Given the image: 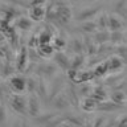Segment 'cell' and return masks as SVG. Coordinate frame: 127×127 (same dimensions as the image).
<instances>
[{"mask_svg": "<svg viewBox=\"0 0 127 127\" xmlns=\"http://www.w3.org/2000/svg\"><path fill=\"white\" fill-rule=\"evenodd\" d=\"M15 27L17 29L23 31V32H28L32 29L33 27V21L28 17V16H17L16 17V21H15Z\"/></svg>", "mask_w": 127, "mask_h": 127, "instance_id": "obj_19", "label": "cell"}, {"mask_svg": "<svg viewBox=\"0 0 127 127\" xmlns=\"http://www.w3.org/2000/svg\"><path fill=\"white\" fill-rule=\"evenodd\" d=\"M36 50H37V53L41 57V60H45V61H49L54 54V49L50 44H48V45H40L36 48Z\"/></svg>", "mask_w": 127, "mask_h": 127, "instance_id": "obj_23", "label": "cell"}, {"mask_svg": "<svg viewBox=\"0 0 127 127\" xmlns=\"http://www.w3.org/2000/svg\"><path fill=\"white\" fill-rule=\"evenodd\" d=\"M103 5L101 3H93V4H86L77 11H73V19L78 23H85V21H91L102 12Z\"/></svg>", "mask_w": 127, "mask_h": 127, "instance_id": "obj_1", "label": "cell"}, {"mask_svg": "<svg viewBox=\"0 0 127 127\" xmlns=\"http://www.w3.org/2000/svg\"><path fill=\"white\" fill-rule=\"evenodd\" d=\"M85 64H86V57L83 54L70 57V69H73V70H82Z\"/></svg>", "mask_w": 127, "mask_h": 127, "instance_id": "obj_28", "label": "cell"}, {"mask_svg": "<svg viewBox=\"0 0 127 127\" xmlns=\"http://www.w3.org/2000/svg\"><path fill=\"white\" fill-rule=\"evenodd\" d=\"M91 37H93L94 42L97 44V45H105V44H109L110 32L109 31H97Z\"/></svg>", "mask_w": 127, "mask_h": 127, "instance_id": "obj_27", "label": "cell"}, {"mask_svg": "<svg viewBox=\"0 0 127 127\" xmlns=\"http://www.w3.org/2000/svg\"><path fill=\"white\" fill-rule=\"evenodd\" d=\"M106 61H107V67H109V74L123 73V70H125V60L113 54L110 57H107Z\"/></svg>", "mask_w": 127, "mask_h": 127, "instance_id": "obj_11", "label": "cell"}, {"mask_svg": "<svg viewBox=\"0 0 127 127\" xmlns=\"http://www.w3.org/2000/svg\"><path fill=\"white\" fill-rule=\"evenodd\" d=\"M7 86L9 89L11 94H23L25 91V75L15 74L8 78Z\"/></svg>", "mask_w": 127, "mask_h": 127, "instance_id": "obj_6", "label": "cell"}, {"mask_svg": "<svg viewBox=\"0 0 127 127\" xmlns=\"http://www.w3.org/2000/svg\"><path fill=\"white\" fill-rule=\"evenodd\" d=\"M107 97H109V93H107V89L105 87V85H95V86H93L90 98H93L97 103L107 101Z\"/></svg>", "mask_w": 127, "mask_h": 127, "instance_id": "obj_16", "label": "cell"}, {"mask_svg": "<svg viewBox=\"0 0 127 127\" xmlns=\"http://www.w3.org/2000/svg\"><path fill=\"white\" fill-rule=\"evenodd\" d=\"M37 82H38V78L34 77L33 74L25 77V91H28V94L36 93V89H37Z\"/></svg>", "mask_w": 127, "mask_h": 127, "instance_id": "obj_31", "label": "cell"}, {"mask_svg": "<svg viewBox=\"0 0 127 127\" xmlns=\"http://www.w3.org/2000/svg\"><path fill=\"white\" fill-rule=\"evenodd\" d=\"M87 119H85L78 114H65V122H67L73 127H83Z\"/></svg>", "mask_w": 127, "mask_h": 127, "instance_id": "obj_26", "label": "cell"}, {"mask_svg": "<svg viewBox=\"0 0 127 127\" xmlns=\"http://www.w3.org/2000/svg\"><path fill=\"white\" fill-rule=\"evenodd\" d=\"M93 74L95 78H105L107 74H109V67H107V61L106 60H103L102 62L97 64L93 69Z\"/></svg>", "mask_w": 127, "mask_h": 127, "instance_id": "obj_25", "label": "cell"}, {"mask_svg": "<svg viewBox=\"0 0 127 127\" xmlns=\"http://www.w3.org/2000/svg\"><path fill=\"white\" fill-rule=\"evenodd\" d=\"M64 93H65L67 101H69V103H70V106L74 107V109H78L79 98L77 95V91H75V85H74V83H71V82L67 81L65 89H64Z\"/></svg>", "mask_w": 127, "mask_h": 127, "instance_id": "obj_12", "label": "cell"}, {"mask_svg": "<svg viewBox=\"0 0 127 127\" xmlns=\"http://www.w3.org/2000/svg\"><path fill=\"white\" fill-rule=\"evenodd\" d=\"M8 103L15 113L23 117L27 115V97H24L23 94H11L8 97Z\"/></svg>", "mask_w": 127, "mask_h": 127, "instance_id": "obj_5", "label": "cell"}, {"mask_svg": "<svg viewBox=\"0 0 127 127\" xmlns=\"http://www.w3.org/2000/svg\"><path fill=\"white\" fill-rule=\"evenodd\" d=\"M66 83H67L66 75H65V73H62V71L50 79L49 81V93H48L46 105H50V102L53 101V98L56 97V95H58L64 89H65Z\"/></svg>", "mask_w": 127, "mask_h": 127, "instance_id": "obj_2", "label": "cell"}, {"mask_svg": "<svg viewBox=\"0 0 127 127\" xmlns=\"http://www.w3.org/2000/svg\"><path fill=\"white\" fill-rule=\"evenodd\" d=\"M97 105L98 103L94 101L93 98H90V97H87V98H82V99H79V106H78V109H81L82 111H85V113H94L95 109H97Z\"/></svg>", "mask_w": 127, "mask_h": 127, "instance_id": "obj_21", "label": "cell"}, {"mask_svg": "<svg viewBox=\"0 0 127 127\" xmlns=\"http://www.w3.org/2000/svg\"><path fill=\"white\" fill-rule=\"evenodd\" d=\"M0 103H1V102H0Z\"/></svg>", "mask_w": 127, "mask_h": 127, "instance_id": "obj_38", "label": "cell"}, {"mask_svg": "<svg viewBox=\"0 0 127 127\" xmlns=\"http://www.w3.org/2000/svg\"><path fill=\"white\" fill-rule=\"evenodd\" d=\"M77 29L81 32L83 36H93L95 32L98 31L94 20H91V21H85V23H79Z\"/></svg>", "mask_w": 127, "mask_h": 127, "instance_id": "obj_20", "label": "cell"}, {"mask_svg": "<svg viewBox=\"0 0 127 127\" xmlns=\"http://www.w3.org/2000/svg\"><path fill=\"white\" fill-rule=\"evenodd\" d=\"M107 31L109 32H125L126 31L125 20L114 13H109V16H107Z\"/></svg>", "mask_w": 127, "mask_h": 127, "instance_id": "obj_10", "label": "cell"}, {"mask_svg": "<svg viewBox=\"0 0 127 127\" xmlns=\"http://www.w3.org/2000/svg\"><path fill=\"white\" fill-rule=\"evenodd\" d=\"M93 86H94V85H91V82L81 83V85H75V91H77L78 98L82 99V98L90 97L91 90H93Z\"/></svg>", "mask_w": 127, "mask_h": 127, "instance_id": "obj_24", "label": "cell"}, {"mask_svg": "<svg viewBox=\"0 0 127 127\" xmlns=\"http://www.w3.org/2000/svg\"><path fill=\"white\" fill-rule=\"evenodd\" d=\"M60 127H73V126L69 125L67 122H64V123H61V126H60Z\"/></svg>", "mask_w": 127, "mask_h": 127, "instance_id": "obj_36", "label": "cell"}, {"mask_svg": "<svg viewBox=\"0 0 127 127\" xmlns=\"http://www.w3.org/2000/svg\"><path fill=\"white\" fill-rule=\"evenodd\" d=\"M20 127H32V126L27 119H23V121H20Z\"/></svg>", "mask_w": 127, "mask_h": 127, "instance_id": "obj_34", "label": "cell"}, {"mask_svg": "<svg viewBox=\"0 0 127 127\" xmlns=\"http://www.w3.org/2000/svg\"><path fill=\"white\" fill-rule=\"evenodd\" d=\"M41 101L40 98L36 95V93L33 94H28L27 97V115H29L31 118H34L41 113Z\"/></svg>", "mask_w": 127, "mask_h": 127, "instance_id": "obj_7", "label": "cell"}, {"mask_svg": "<svg viewBox=\"0 0 127 127\" xmlns=\"http://www.w3.org/2000/svg\"><path fill=\"white\" fill-rule=\"evenodd\" d=\"M45 1H29L28 17L33 23H38L45 20Z\"/></svg>", "mask_w": 127, "mask_h": 127, "instance_id": "obj_3", "label": "cell"}, {"mask_svg": "<svg viewBox=\"0 0 127 127\" xmlns=\"http://www.w3.org/2000/svg\"><path fill=\"white\" fill-rule=\"evenodd\" d=\"M123 109H125V106L115 105V103H113L111 101L107 99V101H103L101 103H98L95 111H99V113H102V114H109V113H115V111H119V110H123Z\"/></svg>", "mask_w": 127, "mask_h": 127, "instance_id": "obj_18", "label": "cell"}, {"mask_svg": "<svg viewBox=\"0 0 127 127\" xmlns=\"http://www.w3.org/2000/svg\"><path fill=\"white\" fill-rule=\"evenodd\" d=\"M52 60H53L54 65L60 69V71H64V73H65V71H67L70 69V56L67 54L65 50L54 52Z\"/></svg>", "mask_w": 127, "mask_h": 127, "instance_id": "obj_8", "label": "cell"}, {"mask_svg": "<svg viewBox=\"0 0 127 127\" xmlns=\"http://www.w3.org/2000/svg\"><path fill=\"white\" fill-rule=\"evenodd\" d=\"M109 101H111L115 105L125 106L126 105V91L122 90H114L109 93Z\"/></svg>", "mask_w": 127, "mask_h": 127, "instance_id": "obj_22", "label": "cell"}, {"mask_svg": "<svg viewBox=\"0 0 127 127\" xmlns=\"http://www.w3.org/2000/svg\"><path fill=\"white\" fill-rule=\"evenodd\" d=\"M107 16H109V13L102 11L101 13L94 19L98 31H107Z\"/></svg>", "mask_w": 127, "mask_h": 127, "instance_id": "obj_32", "label": "cell"}, {"mask_svg": "<svg viewBox=\"0 0 127 127\" xmlns=\"http://www.w3.org/2000/svg\"><path fill=\"white\" fill-rule=\"evenodd\" d=\"M66 44H67V40L64 38L62 36H53V38H52V42L50 45L53 46L54 52H62L64 49L66 48Z\"/></svg>", "mask_w": 127, "mask_h": 127, "instance_id": "obj_29", "label": "cell"}, {"mask_svg": "<svg viewBox=\"0 0 127 127\" xmlns=\"http://www.w3.org/2000/svg\"><path fill=\"white\" fill-rule=\"evenodd\" d=\"M125 41H126V33L125 32H110L109 44H111L113 46L125 44Z\"/></svg>", "mask_w": 127, "mask_h": 127, "instance_id": "obj_30", "label": "cell"}, {"mask_svg": "<svg viewBox=\"0 0 127 127\" xmlns=\"http://www.w3.org/2000/svg\"><path fill=\"white\" fill-rule=\"evenodd\" d=\"M126 9H127V3L125 0H118V1H111L110 3V12L109 13H114L119 16L121 19H126Z\"/></svg>", "mask_w": 127, "mask_h": 127, "instance_id": "obj_14", "label": "cell"}, {"mask_svg": "<svg viewBox=\"0 0 127 127\" xmlns=\"http://www.w3.org/2000/svg\"><path fill=\"white\" fill-rule=\"evenodd\" d=\"M1 82H3V81H1V77H0V83H1Z\"/></svg>", "mask_w": 127, "mask_h": 127, "instance_id": "obj_37", "label": "cell"}, {"mask_svg": "<svg viewBox=\"0 0 127 127\" xmlns=\"http://www.w3.org/2000/svg\"><path fill=\"white\" fill-rule=\"evenodd\" d=\"M66 48L67 50H70L73 56H78V54H83V41H82V37L81 36H74L71 37L66 44Z\"/></svg>", "mask_w": 127, "mask_h": 127, "instance_id": "obj_13", "label": "cell"}, {"mask_svg": "<svg viewBox=\"0 0 127 127\" xmlns=\"http://www.w3.org/2000/svg\"><path fill=\"white\" fill-rule=\"evenodd\" d=\"M48 93H49V82L45 81L44 78H38L37 89H36V95L40 98L41 103H45L48 101Z\"/></svg>", "mask_w": 127, "mask_h": 127, "instance_id": "obj_15", "label": "cell"}, {"mask_svg": "<svg viewBox=\"0 0 127 127\" xmlns=\"http://www.w3.org/2000/svg\"><path fill=\"white\" fill-rule=\"evenodd\" d=\"M15 70L16 73H25L28 66H29V58H28V46L21 45L17 50V54H16L15 58Z\"/></svg>", "mask_w": 127, "mask_h": 127, "instance_id": "obj_4", "label": "cell"}, {"mask_svg": "<svg viewBox=\"0 0 127 127\" xmlns=\"http://www.w3.org/2000/svg\"><path fill=\"white\" fill-rule=\"evenodd\" d=\"M49 106L53 107L54 111H57V113H65L66 110H69L71 107L69 101H67V98H66V95H65V93H64V90L53 98V101L50 102Z\"/></svg>", "mask_w": 127, "mask_h": 127, "instance_id": "obj_9", "label": "cell"}, {"mask_svg": "<svg viewBox=\"0 0 127 127\" xmlns=\"http://www.w3.org/2000/svg\"><path fill=\"white\" fill-rule=\"evenodd\" d=\"M57 114H60V113H57V111H41L37 117L32 118V123H33L34 126L42 127L44 125H46L52 118H54Z\"/></svg>", "mask_w": 127, "mask_h": 127, "instance_id": "obj_17", "label": "cell"}, {"mask_svg": "<svg viewBox=\"0 0 127 127\" xmlns=\"http://www.w3.org/2000/svg\"><path fill=\"white\" fill-rule=\"evenodd\" d=\"M11 127H20V121H19V119H16V121L12 123V126H11Z\"/></svg>", "mask_w": 127, "mask_h": 127, "instance_id": "obj_35", "label": "cell"}, {"mask_svg": "<svg viewBox=\"0 0 127 127\" xmlns=\"http://www.w3.org/2000/svg\"><path fill=\"white\" fill-rule=\"evenodd\" d=\"M9 123V115H8L7 106L4 105V102L0 103V127H8Z\"/></svg>", "mask_w": 127, "mask_h": 127, "instance_id": "obj_33", "label": "cell"}]
</instances>
